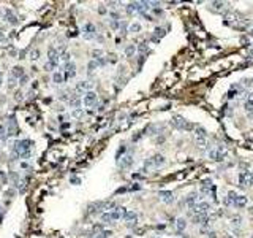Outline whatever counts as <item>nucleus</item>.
Instances as JSON below:
<instances>
[{
	"instance_id": "nucleus-1",
	"label": "nucleus",
	"mask_w": 253,
	"mask_h": 238,
	"mask_svg": "<svg viewBox=\"0 0 253 238\" xmlns=\"http://www.w3.org/2000/svg\"><path fill=\"white\" fill-rule=\"evenodd\" d=\"M30 148H32L30 140H19V142L14 143V153L21 159H27L30 156Z\"/></svg>"
},
{
	"instance_id": "nucleus-2",
	"label": "nucleus",
	"mask_w": 253,
	"mask_h": 238,
	"mask_svg": "<svg viewBox=\"0 0 253 238\" xmlns=\"http://www.w3.org/2000/svg\"><path fill=\"white\" fill-rule=\"evenodd\" d=\"M164 156L161 154H155V156H152L150 159H147L144 162V168H142V171H146V170H150V168H158L161 165H164Z\"/></svg>"
},
{
	"instance_id": "nucleus-3",
	"label": "nucleus",
	"mask_w": 253,
	"mask_h": 238,
	"mask_svg": "<svg viewBox=\"0 0 253 238\" xmlns=\"http://www.w3.org/2000/svg\"><path fill=\"white\" fill-rule=\"evenodd\" d=\"M171 125H172L174 129H179V130H190V129L193 127L192 124L187 122L182 116H172V119H171Z\"/></svg>"
},
{
	"instance_id": "nucleus-4",
	"label": "nucleus",
	"mask_w": 253,
	"mask_h": 238,
	"mask_svg": "<svg viewBox=\"0 0 253 238\" xmlns=\"http://www.w3.org/2000/svg\"><path fill=\"white\" fill-rule=\"evenodd\" d=\"M253 184V173L251 171H244V173H240L239 175V186H250Z\"/></svg>"
},
{
	"instance_id": "nucleus-5",
	"label": "nucleus",
	"mask_w": 253,
	"mask_h": 238,
	"mask_svg": "<svg viewBox=\"0 0 253 238\" xmlns=\"http://www.w3.org/2000/svg\"><path fill=\"white\" fill-rule=\"evenodd\" d=\"M82 37L84 38H87V40H92V38H95L97 37V27L93 26V24H85L84 27H82Z\"/></svg>"
},
{
	"instance_id": "nucleus-6",
	"label": "nucleus",
	"mask_w": 253,
	"mask_h": 238,
	"mask_svg": "<svg viewBox=\"0 0 253 238\" xmlns=\"http://www.w3.org/2000/svg\"><path fill=\"white\" fill-rule=\"evenodd\" d=\"M84 105L85 106H93V105H97V94L95 92H92V91H89V92H85L84 94Z\"/></svg>"
},
{
	"instance_id": "nucleus-7",
	"label": "nucleus",
	"mask_w": 253,
	"mask_h": 238,
	"mask_svg": "<svg viewBox=\"0 0 253 238\" xmlns=\"http://www.w3.org/2000/svg\"><path fill=\"white\" fill-rule=\"evenodd\" d=\"M59 57H60V54H57L56 49L51 48V49H49V62H48V64H49L52 68L59 65Z\"/></svg>"
},
{
	"instance_id": "nucleus-8",
	"label": "nucleus",
	"mask_w": 253,
	"mask_h": 238,
	"mask_svg": "<svg viewBox=\"0 0 253 238\" xmlns=\"http://www.w3.org/2000/svg\"><path fill=\"white\" fill-rule=\"evenodd\" d=\"M209 154H211V157H212L214 160H222L223 156H225V148H223V146H217V148L212 149Z\"/></svg>"
},
{
	"instance_id": "nucleus-9",
	"label": "nucleus",
	"mask_w": 253,
	"mask_h": 238,
	"mask_svg": "<svg viewBox=\"0 0 253 238\" xmlns=\"http://www.w3.org/2000/svg\"><path fill=\"white\" fill-rule=\"evenodd\" d=\"M160 200L163 203H172L174 202V194L171 191H160Z\"/></svg>"
},
{
	"instance_id": "nucleus-10",
	"label": "nucleus",
	"mask_w": 253,
	"mask_h": 238,
	"mask_svg": "<svg viewBox=\"0 0 253 238\" xmlns=\"http://www.w3.org/2000/svg\"><path fill=\"white\" fill-rule=\"evenodd\" d=\"M122 218H124L125 222H128V225H133L138 221V214L135 211H125V214L122 216Z\"/></svg>"
},
{
	"instance_id": "nucleus-11",
	"label": "nucleus",
	"mask_w": 253,
	"mask_h": 238,
	"mask_svg": "<svg viewBox=\"0 0 253 238\" xmlns=\"http://www.w3.org/2000/svg\"><path fill=\"white\" fill-rule=\"evenodd\" d=\"M65 68H67V73H65V78H73L76 75V65L73 62H67L65 64Z\"/></svg>"
},
{
	"instance_id": "nucleus-12",
	"label": "nucleus",
	"mask_w": 253,
	"mask_h": 238,
	"mask_svg": "<svg viewBox=\"0 0 253 238\" xmlns=\"http://www.w3.org/2000/svg\"><path fill=\"white\" fill-rule=\"evenodd\" d=\"M5 19L8 21L10 24H13V26H16V24L19 23V21H18V18H16V14L11 11V10H8V8L5 10Z\"/></svg>"
},
{
	"instance_id": "nucleus-13",
	"label": "nucleus",
	"mask_w": 253,
	"mask_h": 238,
	"mask_svg": "<svg viewBox=\"0 0 253 238\" xmlns=\"http://www.w3.org/2000/svg\"><path fill=\"white\" fill-rule=\"evenodd\" d=\"M233 203L236 205L237 208H242V207H245V205H247V197L245 195H237V194H236V197L233 199Z\"/></svg>"
},
{
	"instance_id": "nucleus-14",
	"label": "nucleus",
	"mask_w": 253,
	"mask_h": 238,
	"mask_svg": "<svg viewBox=\"0 0 253 238\" xmlns=\"http://www.w3.org/2000/svg\"><path fill=\"white\" fill-rule=\"evenodd\" d=\"M92 88H93V83H90V81H81V83H78V86H76V91H87V92H89Z\"/></svg>"
},
{
	"instance_id": "nucleus-15",
	"label": "nucleus",
	"mask_w": 253,
	"mask_h": 238,
	"mask_svg": "<svg viewBox=\"0 0 253 238\" xmlns=\"http://www.w3.org/2000/svg\"><path fill=\"white\" fill-rule=\"evenodd\" d=\"M131 164H133V157H131L130 154H128V156H124L122 160H119V165L122 167V168H128Z\"/></svg>"
},
{
	"instance_id": "nucleus-16",
	"label": "nucleus",
	"mask_w": 253,
	"mask_h": 238,
	"mask_svg": "<svg viewBox=\"0 0 253 238\" xmlns=\"http://www.w3.org/2000/svg\"><path fill=\"white\" fill-rule=\"evenodd\" d=\"M185 203L188 205V207H193V205H196V203H198V194H195V192L188 194V195H187V199H185Z\"/></svg>"
},
{
	"instance_id": "nucleus-17",
	"label": "nucleus",
	"mask_w": 253,
	"mask_h": 238,
	"mask_svg": "<svg viewBox=\"0 0 253 238\" xmlns=\"http://www.w3.org/2000/svg\"><path fill=\"white\" fill-rule=\"evenodd\" d=\"M185 227H187V222H185L184 218H179L177 221H176V230H177V232H184Z\"/></svg>"
},
{
	"instance_id": "nucleus-18",
	"label": "nucleus",
	"mask_w": 253,
	"mask_h": 238,
	"mask_svg": "<svg viewBox=\"0 0 253 238\" xmlns=\"http://www.w3.org/2000/svg\"><path fill=\"white\" fill-rule=\"evenodd\" d=\"M13 76H14V78H19V80L22 78V76H26L22 67H14V68H13Z\"/></svg>"
},
{
	"instance_id": "nucleus-19",
	"label": "nucleus",
	"mask_w": 253,
	"mask_h": 238,
	"mask_svg": "<svg viewBox=\"0 0 253 238\" xmlns=\"http://www.w3.org/2000/svg\"><path fill=\"white\" fill-rule=\"evenodd\" d=\"M70 105L73 106V108H78L79 105H81V100H79V95H73L71 99H70Z\"/></svg>"
},
{
	"instance_id": "nucleus-20",
	"label": "nucleus",
	"mask_w": 253,
	"mask_h": 238,
	"mask_svg": "<svg viewBox=\"0 0 253 238\" xmlns=\"http://www.w3.org/2000/svg\"><path fill=\"white\" fill-rule=\"evenodd\" d=\"M52 80H54V83H56V84H62V83H63L62 73H60V72H56V73L52 75Z\"/></svg>"
},
{
	"instance_id": "nucleus-21",
	"label": "nucleus",
	"mask_w": 253,
	"mask_h": 238,
	"mask_svg": "<svg viewBox=\"0 0 253 238\" xmlns=\"http://www.w3.org/2000/svg\"><path fill=\"white\" fill-rule=\"evenodd\" d=\"M163 35H164V29H161V27H157V29H155V35H153V40L157 41V40H158L160 37H163Z\"/></svg>"
},
{
	"instance_id": "nucleus-22",
	"label": "nucleus",
	"mask_w": 253,
	"mask_h": 238,
	"mask_svg": "<svg viewBox=\"0 0 253 238\" xmlns=\"http://www.w3.org/2000/svg\"><path fill=\"white\" fill-rule=\"evenodd\" d=\"M135 51H136V46L135 45H130V46L125 48V54H127V56H133Z\"/></svg>"
},
{
	"instance_id": "nucleus-23",
	"label": "nucleus",
	"mask_w": 253,
	"mask_h": 238,
	"mask_svg": "<svg viewBox=\"0 0 253 238\" xmlns=\"http://www.w3.org/2000/svg\"><path fill=\"white\" fill-rule=\"evenodd\" d=\"M196 138H206V130L203 127H198L196 129Z\"/></svg>"
},
{
	"instance_id": "nucleus-24",
	"label": "nucleus",
	"mask_w": 253,
	"mask_h": 238,
	"mask_svg": "<svg viewBox=\"0 0 253 238\" xmlns=\"http://www.w3.org/2000/svg\"><path fill=\"white\" fill-rule=\"evenodd\" d=\"M212 6L217 10V11H222L223 6H226V3H223V2H214V3H212Z\"/></svg>"
},
{
	"instance_id": "nucleus-25",
	"label": "nucleus",
	"mask_w": 253,
	"mask_h": 238,
	"mask_svg": "<svg viewBox=\"0 0 253 238\" xmlns=\"http://www.w3.org/2000/svg\"><path fill=\"white\" fill-rule=\"evenodd\" d=\"M240 225H242V218L236 216V218L233 219V227H236V229H237V227H240Z\"/></svg>"
},
{
	"instance_id": "nucleus-26",
	"label": "nucleus",
	"mask_w": 253,
	"mask_h": 238,
	"mask_svg": "<svg viewBox=\"0 0 253 238\" xmlns=\"http://www.w3.org/2000/svg\"><path fill=\"white\" fill-rule=\"evenodd\" d=\"M245 110L247 111H253V97H250L248 102L245 103Z\"/></svg>"
},
{
	"instance_id": "nucleus-27",
	"label": "nucleus",
	"mask_w": 253,
	"mask_h": 238,
	"mask_svg": "<svg viewBox=\"0 0 253 238\" xmlns=\"http://www.w3.org/2000/svg\"><path fill=\"white\" fill-rule=\"evenodd\" d=\"M87 68H89V73L92 75V73L95 72V68H97V62H95V60H90V62H89V67H87Z\"/></svg>"
},
{
	"instance_id": "nucleus-28",
	"label": "nucleus",
	"mask_w": 253,
	"mask_h": 238,
	"mask_svg": "<svg viewBox=\"0 0 253 238\" xmlns=\"http://www.w3.org/2000/svg\"><path fill=\"white\" fill-rule=\"evenodd\" d=\"M139 30H141V26H139L138 23H135V24L130 26V32H135V34H136V32H139Z\"/></svg>"
},
{
	"instance_id": "nucleus-29",
	"label": "nucleus",
	"mask_w": 253,
	"mask_h": 238,
	"mask_svg": "<svg viewBox=\"0 0 253 238\" xmlns=\"http://www.w3.org/2000/svg\"><path fill=\"white\" fill-rule=\"evenodd\" d=\"M92 56H93V57H95V60H97V59H100V57L103 56V51H100V49H95V51L92 52Z\"/></svg>"
},
{
	"instance_id": "nucleus-30",
	"label": "nucleus",
	"mask_w": 253,
	"mask_h": 238,
	"mask_svg": "<svg viewBox=\"0 0 253 238\" xmlns=\"http://www.w3.org/2000/svg\"><path fill=\"white\" fill-rule=\"evenodd\" d=\"M138 51H139V52H146V51H147V43H139Z\"/></svg>"
},
{
	"instance_id": "nucleus-31",
	"label": "nucleus",
	"mask_w": 253,
	"mask_h": 238,
	"mask_svg": "<svg viewBox=\"0 0 253 238\" xmlns=\"http://www.w3.org/2000/svg\"><path fill=\"white\" fill-rule=\"evenodd\" d=\"M125 29H127V23H120V30H122V34H125Z\"/></svg>"
},
{
	"instance_id": "nucleus-32",
	"label": "nucleus",
	"mask_w": 253,
	"mask_h": 238,
	"mask_svg": "<svg viewBox=\"0 0 253 238\" xmlns=\"http://www.w3.org/2000/svg\"><path fill=\"white\" fill-rule=\"evenodd\" d=\"M81 114H82V110H74V111H73V116H76V117L81 116Z\"/></svg>"
},
{
	"instance_id": "nucleus-33",
	"label": "nucleus",
	"mask_w": 253,
	"mask_h": 238,
	"mask_svg": "<svg viewBox=\"0 0 253 238\" xmlns=\"http://www.w3.org/2000/svg\"><path fill=\"white\" fill-rule=\"evenodd\" d=\"M32 59H38V51H35V52H32Z\"/></svg>"
},
{
	"instance_id": "nucleus-34",
	"label": "nucleus",
	"mask_w": 253,
	"mask_h": 238,
	"mask_svg": "<svg viewBox=\"0 0 253 238\" xmlns=\"http://www.w3.org/2000/svg\"><path fill=\"white\" fill-rule=\"evenodd\" d=\"M3 40H5V35H3V34H2V32H0V43H2V41H3Z\"/></svg>"
},
{
	"instance_id": "nucleus-35",
	"label": "nucleus",
	"mask_w": 253,
	"mask_h": 238,
	"mask_svg": "<svg viewBox=\"0 0 253 238\" xmlns=\"http://www.w3.org/2000/svg\"><path fill=\"white\" fill-rule=\"evenodd\" d=\"M209 238H215V233L214 232H209Z\"/></svg>"
},
{
	"instance_id": "nucleus-36",
	"label": "nucleus",
	"mask_w": 253,
	"mask_h": 238,
	"mask_svg": "<svg viewBox=\"0 0 253 238\" xmlns=\"http://www.w3.org/2000/svg\"><path fill=\"white\" fill-rule=\"evenodd\" d=\"M0 84H2V73H0Z\"/></svg>"
},
{
	"instance_id": "nucleus-37",
	"label": "nucleus",
	"mask_w": 253,
	"mask_h": 238,
	"mask_svg": "<svg viewBox=\"0 0 253 238\" xmlns=\"http://www.w3.org/2000/svg\"><path fill=\"white\" fill-rule=\"evenodd\" d=\"M250 213H253V208H251V210H250Z\"/></svg>"
},
{
	"instance_id": "nucleus-38",
	"label": "nucleus",
	"mask_w": 253,
	"mask_h": 238,
	"mask_svg": "<svg viewBox=\"0 0 253 238\" xmlns=\"http://www.w3.org/2000/svg\"><path fill=\"white\" fill-rule=\"evenodd\" d=\"M251 238H253V236H251Z\"/></svg>"
}]
</instances>
